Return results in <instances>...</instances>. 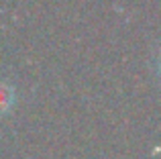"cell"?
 Returning <instances> with one entry per match:
<instances>
[{
	"label": "cell",
	"mask_w": 161,
	"mask_h": 159,
	"mask_svg": "<svg viewBox=\"0 0 161 159\" xmlns=\"http://www.w3.org/2000/svg\"><path fill=\"white\" fill-rule=\"evenodd\" d=\"M12 100H14L12 90L6 84H0V116H2L4 112H8V108L12 106Z\"/></svg>",
	"instance_id": "obj_1"
}]
</instances>
